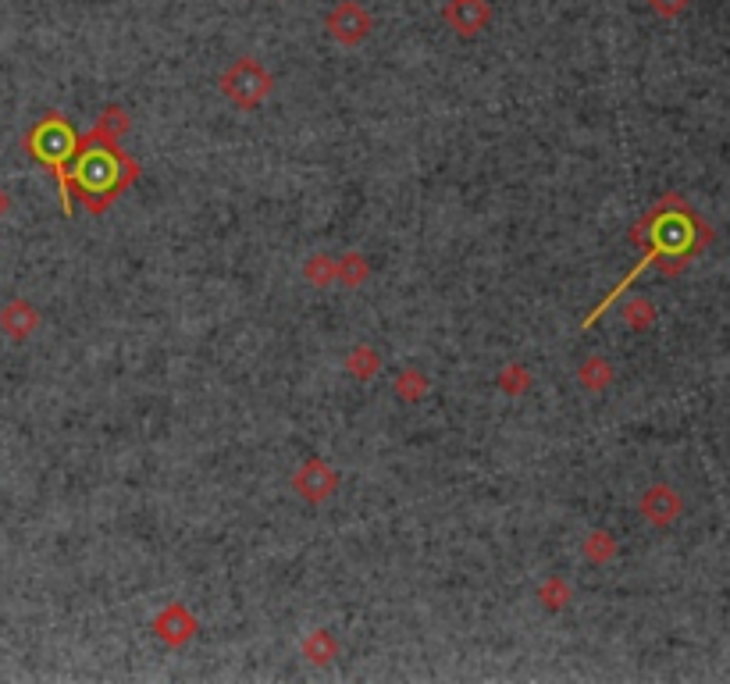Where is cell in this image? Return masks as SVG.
I'll return each mask as SVG.
<instances>
[{"label":"cell","mask_w":730,"mask_h":684,"mask_svg":"<svg viewBox=\"0 0 730 684\" xmlns=\"http://www.w3.org/2000/svg\"><path fill=\"white\" fill-rule=\"evenodd\" d=\"M221 93H225V97L232 100L236 107L250 111V107H257L260 100L271 93V79H268V72L257 65V61L243 57V61H236V65L221 75Z\"/></svg>","instance_id":"2"},{"label":"cell","mask_w":730,"mask_h":684,"mask_svg":"<svg viewBox=\"0 0 730 684\" xmlns=\"http://www.w3.org/2000/svg\"><path fill=\"white\" fill-rule=\"evenodd\" d=\"M125 129H129V118H125V111L111 107V111L100 114V129H97V136H107V143H111L114 136H122Z\"/></svg>","instance_id":"19"},{"label":"cell","mask_w":730,"mask_h":684,"mask_svg":"<svg viewBox=\"0 0 730 684\" xmlns=\"http://www.w3.org/2000/svg\"><path fill=\"white\" fill-rule=\"evenodd\" d=\"M292 489H296L300 499H307V503H325L339 489V474L321 456H314V460H303L300 471L292 474Z\"/></svg>","instance_id":"3"},{"label":"cell","mask_w":730,"mask_h":684,"mask_svg":"<svg viewBox=\"0 0 730 684\" xmlns=\"http://www.w3.org/2000/svg\"><path fill=\"white\" fill-rule=\"evenodd\" d=\"M29 150H33L40 161L54 164L57 179H61V200H65V211H72V204H68V186H65V157L75 150V139H72V132H68V125L61 122L57 114H50L47 122L29 136Z\"/></svg>","instance_id":"1"},{"label":"cell","mask_w":730,"mask_h":684,"mask_svg":"<svg viewBox=\"0 0 730 684\" xmlns=\"http://www.w3.org/2000/svg\"><path fill=\"white\" fill-rule=\"evenodd\" d=\"M8 211H11V193L4 186H0V218H4Z\"/></svg>","instance_id":"21"},{"label":"cell","mask_w":730,"mask_h":684,"mask_svg":"<svg viewBox=\"0 0 730 684\" xmlns=\"http://www.w3.org/2000/svg\"><path fill=\"white\" fill-rule=\"evenodd\" d=\"M303 278H307L310 285H317V289H328V285L335 282V257L314 253V257L303 264Z\"/></svg>","instance_id":"14"},{"label":"cell","mask_w":730,"mask_h":684,"mask_svg":"<svg viewBox=\"0 0 730 684\" xmlns=\"http://www.w3.org/2000/svg\"><path fill=\"white\" fill-rule=\"evenodd\" d=\"M584 556L592 563H606L617 556V538L609 535V531H592V535L584 538Z\"/></svg>","instance_id":"15"},{"label":"cell","mask_w":730,"mask_h":684,"mask_svg":"<svg viewBox=\"0 0 730 684\" xmlns=\"http://www.w3.org/2000/svg\"><path fill=\"white\" fill-rule=\"evenodd\" d=\"M446 18L456 25V29H460L463 36H471V33H478L481 25H485L488 11H485V4H481V0H456L453 8L446 11Z\"/></svg>","instance_id":"9"},{"label":"cell","mask_w":730,"mask_h":684,"mask_svg":"<svg viewBox=\"0 0 730 684\" xmlns=\"http://www.w3.org/2000/svg\"><path fill=\"white\" fill-rule=\"evenodd\" d=\"M641 517L656 528H666V524H674L681 517V496H677L670 485H652L645 496H641Z\"/></svg>","instance_id":"6"},{"label":"cell","mask_w":730,"mask_h":684,"mask_svg":"<svg viewBox=\"0 0 730 684\" xmlns=\"http://www.w3.org/2000/svg\"><path fill=\"white\" fill-rule=\"evenodd\" d=\"M684 4H688V0H652V8H656L659 15H681Z\"/></svg>","instance_id":"20"},{"label":"cell","mask_w":730,"mask_h":684,"mask_svg":"<svg viewBox=\"0 0 730 684\" xmlns=\"http://www.w3.org/2000/svg\"><path fill=\"white\" fill-rule=\"evenodd\" d=\"M428 389H431L428 375H421V371H414V367L399 371L396 382H392V392H396L403 403H421V396H428Z\"/></svg>","instance_id":"13"},{"label":"cell","mask_w":730,"mask_h":684,"mask_svg":"<svg viewBox=\"0 0 730 684\" xmlns=\"http://www.w3.org/2000/svg\"><path fill=\"white\" fill-rule=\"evenodd\" d=\"M531 385V375L524 364H506L503 371H499V389L506 392V396H520V392H528Z\"/></svg>","instance_id":"17"},{"label":"cell","mask_w":730,"mask_h":684,"mask_svg":"<svg viewBox=\"0 0 730 684\" xmlns=\"http://www.w3.org/2000/svg\"><path fill=\"white\" fill-rule=\"evenodd\" d=\"M367 29H371V18H367L364 8H357L353 0H346V4L335 8L332 18H328V33H332L339 43H360L367 36Z\"/></svg>","instance_id":"7"},{"label":"cell","mask_w":730,"mask_h":684,"mask_svg":"<svg viewBox=\"0 0 730 684\" xmlns=\"http://www.w3.org/2000/svg\"><path fill=\"white\" fill-rule=\"evenodd\" d=\"M577 382L584 385L588 392H602L613 385V364L606 357H588L581 367H577Z\"/></svg>","instance_id":"10"},{"label":"cell","mask_w":730,"mask_h":684,"mask_svg":"<svg viewBox=\"0 0 730 684\" xmlns=\"http://www.w3.org/2000/svg\"><path fill=\"white\" fill-rule=\"evenodd\" d=\"M652 318H656V307H652L649 300H631L624 307V321H627V328H634V332L649 328Z\"/></svg>","instance_id":"18"},{"label":"cell","mask_w":730,"mask_h":684,"mask_svg":"<svg viewBox=\"0 0 730 684\" xmlns=\"http://www.w3.org/2000/svg\"><path fill=\"white\" fill-rule=\"evenodd\" d=\"M36 328H40V310L29 300H11L0 307V332L15 342L33 339Z\"/></svg>","instance_id":"5"},{"label":"cell","mask_w":730,"mask_h":684,"mask_svg":"<svg viewBox=\"0 0 730 684\" xmlns=\"http://www.w3.org/2000/svg\"><path fill=\"white\" fill-rule=\"evenodd\" d=\"M303 656H307L314 667H328V663L339 656V642H335L332 631L317 627V631H310V635L303 638Z\"/></svg>","instance_id":"8"},{"label":"cell","mask_w":730,"mask_h":684,"mask_svg":"<svg viewBox=\"0 0 730 684\" xmlns=\"http://www.w3.org/2000/svg\"><path fill=\"white\" fill-rule=\"evenodd\" d=\"M371 275V268H367V257L364 253H342V257H335V282H342L346 289H357V285H364V278Z\"/></svg>","instance_id":"11"},{"label":"cell","mask_w":730,"mask_h":684,"mask_svg":"<svg viewBox=\"0 0 730 684\" xmlns=\"http://www.w3.org/2000/svg\"><path fill=\"white\" fill-rule=\"evenodd\" d=\"M538 603H542L545 610H563V606L570 603V585L563 578L542 581V588H538Z\"/></svg>","instance_id":"16"},{"label":"cell","mask_w":730,"mask_h":684,"mask_svg":"<svg viewBox=\"0 0 730 684\" xmlns=\"http://www.w3.org/2000/svg\"><path fill=\"white\" fill-rule=\"evenodd\" d=\"M346 371L357 378V382H371V378L382 371V357H378L374 346H353V353L346 357Z\"/></svg>","instance_id":"12"},{"label":"cell","mask_w":730,"mask_h":684,"mask_svg":"<svg viewBox=\"0 0 730 684\" xmlns=\"http://www.w3.org/2000/svg\"><path fill=\"white\" fill-rule=\"evenodd\" d=\"M154 631H157V638H161L164 645L179 649V645H186L189 638L196 635V617L182 603H171V606H164V610L157 613Z\"/></svg>","instance_id":"4"}]
</instances>
